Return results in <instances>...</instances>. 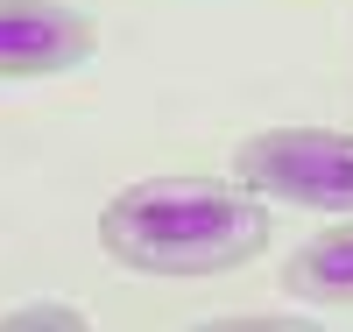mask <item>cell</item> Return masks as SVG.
Returning a JSON list of instances; mask_svg holds the SVG:
<instances>
[{"label": "cell", "mask_w": 353, "mask_h": 332, "mask_svg": "<svg viewBox=\"0 0 353 332\" xmlns=\"http://www.w3.org/2000/svg\"><path fill=\"white\" fill-rule=\"evenodd\" d=\"M99 248L134 276H226L269 248V205L219 177H141L99 205Z\"/></svg>", "instance_id": "obj_1"}, {"label": "cell", "mask_w": 353, "mask_h": 332, "mask_svg": "<svg viewBox=\"0 0 353 332\" xmlns=\"http://www.w3.org/2000/svg\"><path fill=\"white\" fill-rule=\"evenodd\" d=\"M233 184L254 198L353 213V135L339 128H261L233 148Z\"/></svg>", "instance_id": "obj_2"}, {"label": "cell", "mask_w": 353, "mask_h": 332, "mask_svg": "<svg viewBox=\"0 0 353 332\" xmlns=\"http://www.w3.org/2000/svg\"><path fill=\"white\" fill-rule=\"evenodd\" d=\"M99 21L78 0H0V78H57L92 64Z\"/></svg>", "instance_id": "obj_3"}, {"label": "cell", "mask_w": 353, "mask_h": 332, "mask_svg": "<svg viewBox=\"0 0 353 332\" xmlns=\"http://www.w3.org/2000/svg\"><path fill=\"white\" fill-rule=\"evenodd\" d=\"M283 290L304 304H353V226H325L318 240H304L283 268Z\"/></svg>", "instance_id": "obj_4"}, {"label": "cell", "mask_w": 353, "mask_h": 332, "mask_svg": "<svg viewBox=\"0 0 353 332\" xmlns=\"http://www.w3.org/2000/svg\"><path fill=\"white\" fill-rule=\"evenodd\" d=\"M0 325L8 332H85V311L78 304H14V311H0Z\"/></svg>", "instance_id": "obj_5"}]
</instances>
